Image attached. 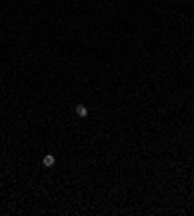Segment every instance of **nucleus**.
<instances>
[{"mask_svg":"<svg viewBox=\"0 0 194 216\" xmlns=\"http://www.w3.org/2000/svg\"><path fill=\"white\" fill-rule=\"evenodd\" d=\"M54 163H56V158H54L53 154H47V156L43 158V165L45 167H53Z\"/></svg>","mask_w":194,"mask_h":216,"instance_id":"f257e3e1","label":"nucleus"},{"mask_svg":"<svg viewBox=\"0 0 194 216\" xmlns=\"http://www.w3.org/2000/svg\"><path fill=\"white\" fill-rule=\"evenodd\" d=\"M76 115H78V117H82V119H84V117H87V107L80 103V105L76 107Z\"/></svg>","mask_w":194,"mask_h":216,"instance_id":"f03ea898","label":"nucleus"}]
</instances>
